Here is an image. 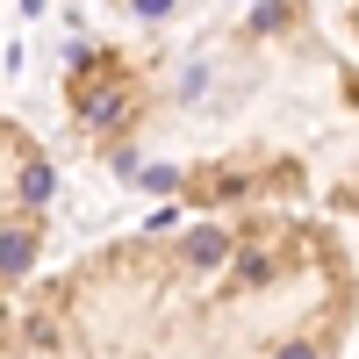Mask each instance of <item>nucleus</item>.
I'll use <instances>...</instances> for the list:
<instances>
[{
	"label": "nucleus",
	"mask_w": 359,
	"mask_h": 359,
	"mask_svg": "<svg viewBox=\"0 0 359 359\" xmlns=\"http://www.w3.org/2000/svg\"><path fill=\"white\" fill-rule=\"evenodd\" d=\"M345 338V230L280 208L130 230L0 302V359H338Z\"/></svg>",
	"instance_id": "f257e3e1"
},
{
	"label": "nucleus",
	"mask_w": 359,
	"mask_h": 359,
	"mask_svg": "<svg viewBox=\"0 0 359 359\" xmlns=\"http://www.w3.org/2000/svg\"><path fill=\"white\" fill-rule=\"evenodd\" d=\"M50 187L57 172L29 137L0 130V302L29 280V266L43 259V223H50Z\"/></svg>",
	"instance_id": "f03ea898"
}]
</instances>
